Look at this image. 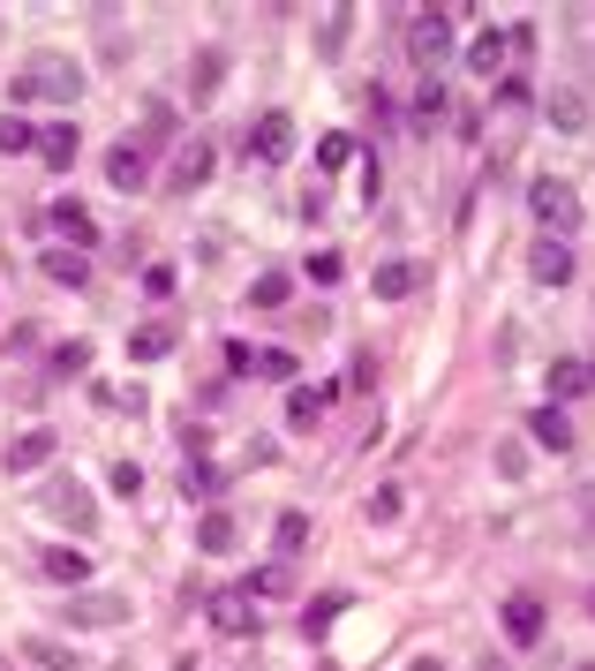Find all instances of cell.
<instances>
[{"instance_id": "cell-27", "label": "cell", "mask_w": 595, "mask_h": 671, "mask_svg": "<svg viewBox=\"0 0 595 671\" xmlns=\"http://www.w3.org/2000/svg\"><path fill=\"white\" fill-rule=\"evenodd\" d=\"M249 596H295V566H287V558L256 566V574H249Z\"/></svg>"}, {"instance_id": "cell-24", "label": "cell", "mask_w": 595, "mask_h": 671, "mask_svg": "<svg viewBox=\"0 0 595 671\" xmlns=\"http://www.w3.org/2000/svg\"><path fill=\"white\" fill-rule=\"evenodd\" d=\"M167 347H173V325H136L128 333V363H159Z\"/></svg>"}, {"instance_id": "cell-3", "label": "cell", "mask_w": 595, "mask_h": 671, "mask_svg": "<svg viewBox=\"0 0 595 671\" xmlns=\"http://www.w3.org/2000/svg\"><path fill=\"white\" fill-rule=\"evenodd\" d=\"M45 513H53V521H61V528H68V536H91V528H98V499H91L84 483H76V475H61V483H45Z\"/></svg>"}, {"instance_id": "cell-11", "label": "cell", "mask_w": 595, "mask_h": 671, "mask_svg": "<svg viewBox=\"0 0 595 671\" xmlns=\"http://www.w3.org/2000/svg\"><path fill=\"white\" fill-rule=\"evenodd\" d=\"M31 151H39L53 174H68V167H76V151H84V128H76V122H53V128H39V144H31Z\"/></svg>"}, {"instance_id": "cell-38", "label": "cell", "mask_w": 595, "mask_h": 671, "mask_svg": "<svg viewBox=\"0 0 595 671\" xmlns=\"http://www.w3.org/2000/svg\"><path fill=\"white\" fill-rule=\"evenodd\" d=\"M347 159H354V144H347V136H325V144H317V167H347Z\"/></svg>"}, {"instance_id": "cell-46", "label": "cell", "mask_w": 595, "mask_h": 671, "mask_svg": "<svg viewBox=\"0 0 595 671\" xmlns=\"http://www.w3.org/2000/svg\"><path fill=\"white\" fill-rule=\"evenodd\" d=\"M482 671H506V664H482Z\"/></svg>"}, {"instance_id": "cell-28", "label": "cell", "mask_w": 595, "mask_h": 671, "mask_svg": "<svg viewBox=\"0 0 595 671\" xmlns=\"http://www.w3.org/2000/svg\"><path fill=\"white\" fill-rule=\"evenodd\" d=\"M45 280H61V287H84L91 264H84L76 250H45Z\"/></svg>"}, {"instance_id": "cell-2", "label": "cell", "mask_w": 595, "mask_h": 671, "mask_svg": "<svg viewBox=\"0 0 595 671\" xmlns=\"http://www.w3.org/2000/svg\"><path fill=\"white\" fill-rule=\"evenodd\" d=\"M407 61H415L423 76H437V69L453 61V15H445V8H423V15L407 23Z\"/></svg>"}, {"instance_id": "cell-15", "label": "cell", "mask_w": 595, "mask_h": 671, "mask_svg": "<svg viewBox=\"0 0 595 671\" xmlns=\"http://www.w3.org/2000/svg\"><path fill=\"white\" fill-rule=\"evenodd\" d=\"M528 438H535L543 453H573V422H565V408H535V416H528Z\"/></svg>"}, {"instance_id": "cell-1", "label": "cell", "mask_w": 595, "mask_h": 671, "mask_svg": "<svg viewBox=\"0 0 595 671\" xmlns=\"http://www.w3.org/2000/svg\"><path fill=\"white\" fill-rule=\"evenodd\" d=\"M76 91H84V69H76L68 53H31V69L8 84V98H53V106H76Z\"/></svg>"}, {"instance_id": "cell-26", "label": "cell", "mask_w": 595, "mask_h": 671, "mask_svg": "<svg viewBox=\"0 0 595 671\" xmlns=\"http://www.w3.org/2000/svg\"><path fill=\"white\" fill-rule=\"evenodd\" d=\"M219 76H226V53H212V45H204V53H196V69H189V98H212Z\"/></svg>"}, {"instance_id": "cell-37", "label": "cell", "mask_w": 595, "mask_h": 671, "mask_svg": "<svg viewBox=\"0 0 595 671\" xmlns=\"http://www.w3.org/2000/svg\"><path fill=\"white\" fill-rule=\"evenodd\" d=\"M53 370H61V378H68V370H91V347L84 339H61V347H53Z\"/></svg>"}, {"instance_id": "cell-14", "label": "cell", "mask_w": 595, "mask_h": 671, "mask_svg": "<svg viewBox=\"0 0 595 671\" xmlns=\"http://www.w3.org/2000/svg\"><path fill=\"white\" fill-rule=\"evenodd\" d=\"M528 272H535V280H543V287H565V280H573V250H565V242H551V234H543V242H535V256H528Z\"/></svg>"}, {"instance_id": "cell-16", "label": "cell", "mask_w": 595, "mask_h": 671, "mask_svg": "<svg viewBox=\"0 0 595 671\" xmlns=\"http://www.w3.org/2000/svg\"><path fill=\"white\" fill-rule=\"evenodd\" d=\"M144 174H151L144 144H114V151H106V181H114V189H144Z\"/></svg>"}, {"instance_id": "cell-36", "label": "cell", "mask_w": 595, "mask_h": 671, "mask_svg": "<svg viewBox=\"0 0 595 671\" xmlns=\"http://www.w3.org/2000/svg\"><path fill=\"white\" fill-rule=\"evenodd\" d=\"M347 31H354V8H332V15H325V39H317V45H325V53H340Z\"/></svg>"}, {"instance_id": "cell-13", "label": "cell", "mask_w": 595, "mask_h": 671, "mask_svg": "<svg viewBox=\"0 0 595 671\" xmlns=\"http://www.w3.org/2000/svg\"><path fill=\"white\" fill-rule=\"evenodd\" d=\"M204 181H212V144H196V136H189V144L173 151V189L189 197V189H204Z\"/></svg>"}, {"instance_id": "cell-42", "label": "cell", "mask_w": 595, "mask_h": 671, "mask_svg": "<svg viewBox=\"0 0 595 671\" xmlns=\"http://www.w3.org/2000/svg\"><path fill=\"white\" fill-rule=\"evenodd\" d=\"M498 106H512V114H520V106H528V84H520V76H506V84H498Z\"/></svg>"}, {"instance_id": "cell-17", "label": "cell", "mask_w": 595, "mask_h": 671, "mask_svg": "<svg viewBox=\"0 0 595 671\" xmlns=\"http://www.w3.org/2000/svg\"><path fill=\"white\" fill-rule=\"evenodd\" d=\"M53 461V430H23L15 445H8V475H31V468Z\"/></svg>"}, {"instance_id": "cell-5", "label": "cell", "mask_w": 595, "mask_h": 671, "mask_svg": "<svg viewBox=\"0 0 595 671\" xmlns=\"http://www.w3.org/2000/svg\"><path fill=\"white\" fill-rule=\"evenodd\" d=\"M121 619H128V596H114V588H76L68 596V627L98 633V627H121Z\"/></svg>"}, {"instance_id": "cell-43", "label": "cell", "mask_w": 595, "mask_h": 671, "mask_svg": "<svg viewBox=\"0 0 595 671\" xmlns=\"http://www.w3.org/2000/svg\"><path fill=\"white\" fill-rule=\"evenodd\" d=\"M498 468H506V475H528V445H498Z\"/></svg>"}, {"instance_id": "cell-22", "label": "cell", "mask_w": 595, "mask_h": 671, "mask_svg": "<svg viewBox=\"0 0 595 671\" xmlns=\"http://www.w3.org/2000/svg\"><path fill=\"white\" fill-rule=\"evenodd\" d=\"M325 400H332L325 385H295V392H287V422H295V430H317V416H325Z\"/></svg>"}, {"instance_id": "cell-12", "label": "cell", "mask_w": 595, "mask_h": 671, "mask_svg": "<svg viewBox=\"0 0 595 671\" xmlns=\"http://www.w3.org/2000/svg\"><path fill=\"white\" fill-rule=\"evenodd\" d=\"M581 392H595V363L588 355H557L551 363V400H581Z\"/></svg>"}, {"instance_id": "cell-4", "label": "cell", "mask_w": 595, "mask_h": 671, "mask_svg": "<svg viewBox=\"0 0 595 671\" xmlns=\"http://www.w3.org/2000/svg\"><path fill=\"white\" fill-rule=\"evenodd\" d=\"M528 211L543 219V234H551V242H565V234L581 227V197H573L565 181H551V174H543V181L528 189Z\"/></svg>"}, {"instance_id": "cell-23", "label": "cell", "mask_w": 595, "mask_h": 671, "mask_svg": "<svg viewBox=\"0 0 595 671\" xmlns=\"http://www.w3.org/2000/svg\"><path fill=\"white\" fill-rule=\"evenodd\" d=\"M23 657L39 671H76V657H68V641H53V633H23Z\"/></svg>"}, {"instance_id": "cell-25", "label": "cell", "mask_w": 595, "mask_h": 671, "mask_svg": "<svg viewBox=\"0 0 595 671\" xmlns=\"http://www.w3.org/2000/svg\"><path fill=\"white\" fill-rule=\"evenodd\" d=\"M287 294H295L287 272H256L249 280V310H287Z\"/></svg>"}, {"instance_id": "cell-21", "label": "cell", "mask_w": 595, "mask_h": 671, "mask_svg": "<svg viewBox=\"0 0 595 671\" xmlns=\"http://www.w3.org/2000/svg\"><path fill=\"white\" fill-rule=\"evenodd\" d=\"M53 227H61V242H68L76 256L98 242V227H91V211H84V205H53Z\"/></svg>"}, {"instance_id": "cell-7", "label": "cell", "mask_w": 595, "mask_h": 671, "mask_svg": "<svg viewBox=\"0 0 595 671\" xmlns=\"http://www.w3.org/2000/svg\"><path fill=\"white\" fill-rule=\"evenodd\" d=\"M498 627H506L512 649H535V641H543V604L520 588V596H506V604H498Z\"/></svg>"}, {"instance_id": "cell-8", "label": "cell", "mask_w": 595, "mask_h": 671, "mask_svg": "<svg viewBox=\"0 0 595 671\" xmlns=\"http://www.w3.org/2000/svg\"><path fill=\"white\" fill-rule=\"evenodd\" d=\"M249 159H264V167L295 159V122H287V114H256V128H249Z\"/></svg>"}, {"instance_id": "cell-32", "label": "cell", "mask_w": 595, "mask_h": 671, "mask_svg": "<svg viewBox=\"0 0 595 671\" xmlns=\"http://www.w3.org/2000/svg\"><path fill=\"white\" fill-rule=\"evenodd\" d=\"M340 611H347V596H340V588H325V596L309 604V619H301V627H309V633H332V619H340Z\"/></svg>"}, {"instance_id": "cell-35", "label": "cell", "mask_w": 595, "mask_h": 671, "mask_svg": "<svg viewBox=\"0 0 595 671\" xmlns=\"http://www.w3.org/2000/svg\"><path fill=\"white\" fill-rule=\"evenodd\" d=\"M181 491L212 499V491H219V468H212V461H189V468H181Z\"/></svg>"}, {"instance_id": "cell-39", "label": "cell", "mask_w": 595, "mask_h": 671, "mask_svg": "<svg viewBox=\"0 0 595 671\" xmlns=\"http://www.w3.org/2000/svg\"><path fill=\"white\" fill-rule=\"evenodd\" d=\"M114 491L136 499V491H144V468H136V461H114Z\"/></svg>"}, {"instance_id": "cell-9", "label": "cell", "mask_w": 595, "mask_h": 671, "mask_svg": "<svg viewBox=\"0 0 595 671\" xmlns=\"http://www.w3.org/2000/svg\"><path fill=\"white\" fill-rule=\"evenodd\" d=\"M415 287H423V264H415V256H384L378 272H370V294H378V302H407Z\"/></svg>"}, {"instance_id": "cell-40", "label": "cell", "mask_w": 595, "mask_h": 671, "mask_svg": "<svg viewBox=\"0 0 595 671\" xmlns=\"http://www.w3.org/2000/svg\"><path fill=\"white\" fill-rule=\"evenodd\" d=\"M309 272H317V280H325V287H332V280H340L347 264H340V250H317V256H309Z\"/></svg>"}, {"instance_id": "cell-33", "label": "cell", "mask_w": 595, "mask_h": 671, "mask_svg": "<svg viewBox=\"0 0 595 671\" xmlns=\"http://www.w3.org/2000/svg\"><path fill=\"white\" fill-rule=\"evenodd\" d=\"M400 513H407V491H400V483H384L378 499H370V521H378V528H392Z\"/></svg>"}, {"instance_id": "cell-44", "label": "cell", "mask_w": 595, "mask_h": 671, "mask_svg": "<svg viewBox=\"0 0 595 671\" xmlns=\"http://www.w3.org/2000/svg\"><path fill=\"white\" fill-rule=\"evenodd\" d=\"M407 671H445V664H437V657H415V664H407Z\"/></svg>"}, {"instance_id": "cell-47", "label": "cell", "mask_w": 595, "mask_h": 671, "mask_svg": "<svg viewBox=\"0 0 595 671\" xmlns=\"http://www.w3.org/2000/svg\"><path fill=\"white\" fill-rule=\"evenodd\" d=\"M573 671H595V664H573Z\"/></svg>"}, {"instance_id": "cell-45", "label": "cell", "mask_w": 595, "mask_h": 671, "mask_svg": "<svg viewBox=\"0 0 595 671\" xmlns=\"http://www.w3.org/2000/svg\"><path fill=\"white\" fill-rule=\"evenodd\" d=\"M588 611H595V588H588Z\"/></svg>"}, {"instance_id": "cell-10", "label": "cell", "mask_w": 595, "mask_h": 671, "mask_svg": "<svg viewBox=\"0 0 595 671\" xmlns=\"http://www.w3.org/2000/svg\"><path fill=\"white\" fill-rule=\"evenodd\" d=\"M39 574H45L53 588H68V596H76V588L91 581V558H84L76 544H53V551H39Z\"/></svg>"}, {"instance_id": "cell-19", "label": "cell", "mask_w": 595, "mask_h": 671, "mask_svg": "<svg viewBox=\"0 0 595 671\" xmlns=\"http://www.w3.org/2000/svg\"><path fill=\"white\" fill-rule=\"evenodd\" d=\"M506 61H512L506 31H482V39L468 45V69H475V76H506Z\"/></svg>"}, {"instance_id": "cell-41", "label": "cell", "mask_w": 595, "mask_h": 671, "mask_svg": "<svg viewBox=\"0 0 595 671\" xmlns=\"http://www.w3.org/2000/svg\"><path fill=\"white\" fill-rule=\"evenodd\" d=\"M144 287H151V294H173V264H144Z\"/></svg>"}, {"instance_id": "cell-30", "label": "cell", "mask_w": 595, "mask_h": 671, "mask_svg": "<svg viewBox=\"0 0 595 671\" xmlns=\"http://www.w3.org/2000/svg\"><path fill=\"white\" fill-rule=\"evenodd\" d=\"M249 370H256V378H295L301 363L287 355V347H256V355H249Z\"/></svg>"}, {"instance_id": "cell-6", "label": "cell", "mask_w": 595, "mask_h": 671, "mask_svg": "<svg viewBox=\"0 0 595 671\" xmlns=\"http://www.w3.org/2000/svg\"><path fill=\"white\" fill-rule=\"evenodd\" d=\"M204 611H212V627L226 633V641L256 633V596H249V588H212V604H204Z\"/></svg>"}, {"instance_id": "cell-29", "label": "cell", "mask_w": 595, "mask_h": 671, "mask_svg": "<svg viewBox=\"0 0 595 671\" xmlns=\"http://www.w3.org/2000/svg\"><path fill=\"white\" fill-rule=\"evenodd\" d=\"M272 544H279V558L295 566V551L309 544V513H279V528H272Z\"/></svg>"}, {"instance_id": "cell-20", "label": "cell", "mask_w": 595, "mask_h": 671, "mask_svg": "<svg viewBox=\"0 0 595 671\" xmlns=\"http://www.w3.org/2000/svg\"><path fill=\"white\" fill-rule=\"evenodd\" d=\"M543 114H551V128L581 136V128H588V98H581V91H551V98H543Z\"/></svg>"}, {"instance_id": "cell-18", "label": "cell", "mask_w": 595, "mask_h": 671, "mask_svg": "<svg viewBox=\"0 0 595 671\" xmlns=\"http://www.w3.org/2000/svg\"><path fill=\"white\" fill-rule=\"evenodd\" d=\"M196 544H204V558H226V551L242 544V528H234V513H204V521H196Z\"/></svg>"}, {"instance_id": "cell-34", "label": "cell", "mask_w": 595, "mask_h": 671, "mask_svg": "<svg viewBox=\"0 0 595 671\" xmlns=\"http://www.w3.org/2000/svg\"><path fill=\"white\" fill-rule=\"evenodd\" d=\"M437 114H445V84H437V76H423V91H415V122H437Z\"/></svg>"}, {"instance_id": "cell-31", "label": "cell", "mask_w": 595, "mask_h": 671, "mask_svg": "<svg viewBox=\"0 0 595 671\" xmlns=\"http://www.w3.org/2000/svg\"><path fill=\"white\" fill-rule=\"evenodd\" d=\"M31 144H39V128H31V122H15V114H0V159L31 151Z\"/></svg>"}]
</instances>
